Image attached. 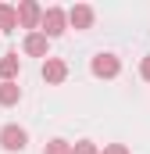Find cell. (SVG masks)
Here are the masks:
<instances>
[{"label":"cell","instance_id":"1","mask_svg":"<svg viewBox=\"0 0 150 154\" xmlns=\"http://www.w3.org/2000/svg\"><path fill=\"white\" fill-rule=\"evenodd\" d=\"M64 22H68V18H64V11H61V7H46V11H43V18H39L43 36H46V39L61 36V32H64Z\"/></svg>","mask_w":150,"mask_h":154},{"label":"cell","instance_id":"2","mask_svg":"<svg viewBox=\"0 0 150 154\" xmlns=\"http://www.w3.org/2000/svg\"><path fill=\"white\" fill-rule=\"evenodd\" d=\"M25 143H29V133L22 125H4L0 129V147L4 151H25Z\"/></svg>","mask_w":150,"mask_h":154},{"label":"cell","instance_id":"3","mask_svg":"<svg viewBox=\"0 0 150 154\" xmlns=\"http://www.w3.org/2000/svg\"><path fill=\"white\" fill-rule=\"evenodd\" d=\"M14 11H18V25H22V29H39L43 7H39L36 0H22V4L14 7Z\"/></svg>","mask_w":150,"mask_h":154},{"label":"cell","instance_id":"4","mask_svg":"<svg viewBox=\"0 0 150 154\" xmlns=\"http://www.w3.org/2000/svg\"><path fill=\"white\" fill-rule=\"evenodd\" d=\"M89 68H93V75H100V79H114L122 72V61H118L114 54H97Z\"/></svg>","mask_w":150,"mask_h":154},{"label":"cell","instance_id":"5","mask_svg":"<svg viewBox=\"0 0 150 154\" xmlns=\"http://www.w3.org/2000/svg\"><path fill=\"white\" fill-rule=\"evenodd\" d=\"M64 18L72 22L75 29H89V25H93V7H89V4H75Z\"/></svg>","mask_w":150,"mask_h":154},{"label":"cell","instance_id":"6","mask_svg":"<svg viewBox=\"0 0 150 154\" xmlns=\"http://www.w3.org/2000/svg\"><path fill=\"white\" fill-rule=\"evenodd\" d=\"M64 75H68V65L61 57H46L43 61V79L46 82H64Z\"/></svg>","mask_w":150,"mask_h":154},{"label":"cell","instance_id":"7","mask_svg":"<svg viewBox=\"0 0 150 154\" xmlns=\"http://www.w3.org/2000/svg\"><path fill=\"white\" fill-rule=\"evenodd\" d=\"M22 47H25V54H32V57H46V36H43V32H29Z\"/></svg>","mask_w":150,"mask_h":154},{"label":"cell","instance_id":"8","mask_svg":"<svg viewBox=\"0 0 150 154\" xmlns=\"http://www.w3.org/2000/svg\"><path fill=\"white\" fill-rule=\"evenodd\" d=\"M18 75V54H4L0 57V82H14Z\"/></svg>","mask_w":150,"mask_h":154},{"label":"cell","instance_id":"9","mask_svg":"<svg viewBox=\"0 0 150 154\" xmlns=\"http://www.w3.org/2000/svg\"><path fill=\"white\" fill-rule=\"evenodd\" d=\"M18 97H22V86H18V82H0V104H4V108L18 104Z\"/></svg>","mask_w":150,"mask_h":154},{"label":"cell","instance_id":"10","mask_svg":"<svg viewBox=\"0 0 150 154\" xmlns=\"http://www.w3.org/2000/svg\"><path fill=\"white\" fill-rule=\"evenodd\" d=\"M0 29H18V11L11 4H0Z\"/></svg>","mask_w":150,"mask_h":154},{"label":"cell","instance_id":"11","mask_svg":"<svg viewBox=\"0 0 150 154\" xmlns=\"http://www.w3.org/2000/svg\"><path fill=\"white\" fill-rule=\"evenodd\" d=\"M43 154H72V143H68V140H50Z\"/></svg>","mask_w":150,"mask_h":154},{"label":"cell","instance_id":"12","mask_svg":"<svg viewBox=\"0 0 150 154\" xmlns=\"http://www.w3.org/2000/svg\"><path fill=\"white\" fill-rule=\"evenodd\" d=\"M72 154H100V151H97V143H93V140H79V143L72 147Z\"/></svg>","mask_w":150,"mask_h":154},{"label":"cell","instance_id":"13","mask_svg":"<svg viewBox=\"0 0 150 154\" xmlns=\"http://www.w3.org/2000/svg\"><path fill=\"white\" fill-rule=\"evenodd\" d=\"M104 154H129V147H125V143H107Z\"/></svg>","mask_w":150,"mask_h":154},{"label":"cell","instance_id":"14","mask_svg":"<svg viewBox=\"0 0 150 154\" xmlns=\"http://www.w3.org/2000/svg\"><path fill=\"white\" fill-rule=\"evenodd\" d=\"M140 72H143V79L150 82V57H143V65H140Z\"/></svg>","mask_w":150,"mask_h":154}]
</instances>
